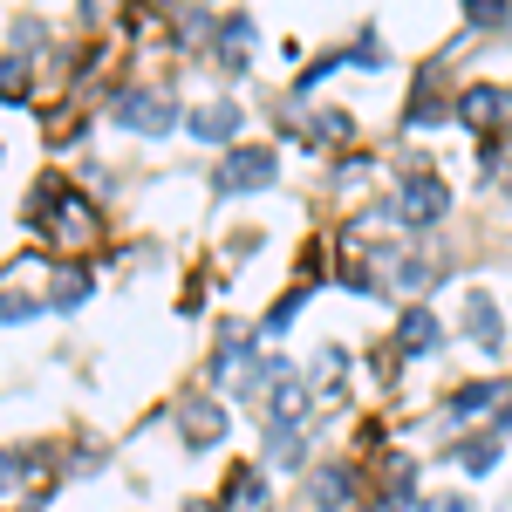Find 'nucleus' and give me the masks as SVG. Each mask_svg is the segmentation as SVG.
I'll use <instances>...</instances> for the list:
<instances>
[{
	"label": "nucleus",
	"mask_w": 512,
	"mask_h": 512,
	"mask_svg": "<svg viewBox=\"0 0 512 512\" xmlns=\"http://www.w3.org/2000/svg\"><path fill=\"white\" fill-rule=\"evenodd\" d=\"M178 431L192 451H212L219 437H226V403H212V396H185L178 403Z\"/></svg>",
	"instance_id": "6"
},
{
	"label": "nucleus",
	"mask_w": 512,
	"mask_h": 512,
	"mask_svg": "<svg viewBox=\"0 0 512 512\" xmlns=\"http://www.w3.org/2000/svg\"><path fill=\"white\" fill-rule=\"evenodd\" d=\"M349 130H355V123H349V110H315V123H308V137H315V144H328V137L342 144Z\"/></svg>",
	"instance_id": "22"
},
{
	"label": "nucleus",
	"mask_w": 512,
	"mask_h": 512,
	"mask_svg": "<svg viewBox=\"0 0 512 512\" xmlns=\"http://www.w3.org/2000/svg\"><path fill=\"white\" fill-rule=\"evenodd\" d=\"M267 458H274L280 472H294V465L308 458V437H301V424H274V431H267Z\"/></svg>",
	"instance_id": "15"
},
{
	"label": "nucleus",
	"mask_w": 512,
	"mask_h": 512,
	"mask_svg": "<svg viewBox=\"0 0 512 512\" xmlns=\"http://www.w3.org/2000/svg\"><path fill=\"white\" fill-rule=\"evenodd\" d=\"M110 123L117 130H137V137H171L178 130V103L158 96V89H117L110 96Z\"/></svg>",
	"instance_id": "3"
},
{
	"label": "nucleus",
	"mask_w": 512,
	"mask_h": 512,
	"mask_svg": "<svg viewBox=\"0 0 512 512\" xmlns=\"http://www.w3.org/2000/svg\"><path fill=\"white\" fill-rule=\"evenodd\" d=\"M185 512H205V506H185Z\"/></svg>",
	"instance_id": "28"
},
{
	"label": "nucleus",
	"mask_w": 512,
	"mask_h": 512,
	"mask_svg": "<svg viewBox=\"0 0 512 512\" xmlns=\"http://www.w3.org/2000/svg\"><path fill=\"white\" fill-rule=\"evenodd\" d=\"M274 178H280V158H274V151H260V144H233V151L219 158V171H212V192H219V198L267 192Z\"/></svg>",
	"instance_id": "4"
},
{
	"label": "nucleus",
	"mask_w": 512,
	"mask_h": 512,
	"mask_svg": "<svg viewBox=\"0 0 512 512\" xmlns=\"http://www.w3.org/2000/svg\"><path fill=\"white\" fill-rule=\"evenodd\" d=\"M349 62H355V69H383V41H376V28H362V35H355Z\"/></svg>",
	"instance_id": "24"
},
{
	"label": "nucleus",
	"mask_w": 512,
	"mask_h": 512,
	"mask_svg": "<svg viewBox=\"0 0 512 512\" xmlns=\"http://www.w3.org/2000/svg\"><path fill=\"white\" fill-rule=\"evenodd\" d=\"M465 21L472 28H512V7L506 0H465Z\"/></svg>",
	"instance_id": "21"
},
{
	"label": "nucleus",
	"mask_w": 512,
	"mask_h": 512,
	"mask_svg": "<svg viewBox=\"0 0 512 512\" xmlns=\"http://www.w3.org/2000/svg\"><path fill=\"white\" fill-rule=\"evenodd\" d=\"M308 492H315V512H349L355 506V472L349 465H321L308 478Z\"/></svg>",
	"instance_id": "10"
},
{
	"label": "nucleus",
	"mask_w": 512,
	"mask_h": 512,
	"mask_svg": "<svg viewBox=\"0 0 512 512\" xmlns=\"http://www.w3.org/2000/svg\"><path fill=\"white\" fill-rule=\"evenodd\" d=\"M492 117H506V89H499V82H472V89L458 96V123L485 130Z\"/></svg>",
	"instance_id": "11"
},
{
	"label": "nucleus",
	"mask_w": 512,
	"mask_h": 512,
	"mask_svg": "<svg viewBox=\"0 0 512 512\" xmlns=\"http://www.w3.org/2000/svg\"><path fill=\"white\" fill-rule=\"evenodd\" d=\"M437 335H444V328H437L431 308H403V321H396V349L403 355H431Z\"/></svg>",
	"instance_id": "12"
},
{
	"label": "nucleus",
	"mask_w": 512,
	"mask_h": 512,
	"mask_svg": "<svg viewBox=\"0 0 512 512\" xmlns=\"http://www.w3.org/2000/svg\"><path fill=\"white\" fill-rule=\"evenodd\" d=\"M451 458H458V472L485 478V472H499V458H506V437H499V431H492V437H465Z\"/></svg>",
	"instance_id": "13"
},
{
	"label": "nucleus",
	"mask_w": 512,
	"mask_h": 512,
	"mask_svg": "<svg viewBox=\"0 0 512 512\" xmlns=\"http://www.w3.org/2000/svg\"><path fill=\"white\" fill-rule=\"evenodd\" d=\"M506 396H512V383H465V390L444 396V417H451V424H465V417H485V410H499Z\"/></svg>",
	"instance_id": "8"
},
{
	"label": "nucleus",
	"mask_w": 512,
	"mask_h": 512,
	"mask_svg": "<svg viewBox=\"0 0 512 512\" xmlns=\"http://www.w3.org/2000/svg\"><path fill=\"white\" fill-rule=\"evenodd\" d=\"M35 465H41V451H21V458H14V451H0V492H7L21 472H35Z\"/></svg>",
	"instance_id": "25"
},
{
	"label": "nucleus",
	"mask_w": 512,
	"mask_h": 512,
	"mask_svg": "<svg viewBox=\"0 0 512 512\" xmlns=\"http://www.w3.org/2000/svg\"><path fill=\"white\" fill-rule=\"evenodd\" d=\"M246 355H253V335H246V328H226V342L212 349V376H226V369H239Z\"/></svg>",
	"instance_id": "18"
},
{
	"label": "nucleus",
	"mask_w": 512,
	"mask_h": 512,
	"mask_svg": "<svg viewBox=\"0 0 512 512\" xmlns=\"http://www.w3.org/2000/svg\"><path fill=\"white\" fill-rule=\"evenodd\" d=\"M342 369H349V349H321L315 376H321V383H328V396H335V383H342Z\"/></svg>",
	"instance_id": "26"
},
{
	"label": "nucleus",
	"mask_w": 512,
	"mask_h": 512,
	"mask_svg": "<svg viewBox=\"0 0 512 512\" xmlns=\"http://www.w3.org/2000/svg\"><path fill=\"white\" fill-rule=\"evenodd\" d=\"M21 96H28V62L0 55V103H21Z\"/></svg>",
	"instance_id": "20"
},
{
	"label": "nucleus",
	"mask_w": 512,
	"mask_h": 512,
	"mask_svg": "<svg viewBox=\"0 0 512 512\" xmlns=\"http://www.w3.org/2000/svg\"><path fill=\"white\" fill-rule=\"evenodd\" d=\"M226 512H267V478L260 472H239L233 478V506Z\"/></svg>",
	"instance_id": "19"
},
{
	"label": "nucleus",
	"mask_w": 512,
	"mask_h": 512,
	"mask_svg": "<svg viewBox=\"0 0 512 512\" xmlns=\"http://www.w3.org/2000/svg\"><path fill=\"white\" fill-rule=\"evenodd\" d=\"M185 130H192L198 144H226V151H233V137H239V103H205V110H192V117H185Z\"/></svg>",
	"instance_id": "9"
},
{
	"label": "nucleus",
	"mask_w": 512,
	"mask_h": 512,
	"mask_svg": "<svg viewBox=\"0 0 512 512\" xmlns=\"http://www.w3.org/2000/svg\"><path fill=\"white\" fill-rule=\"evenodd\" d=\"M28 219H35L48 239H96V205L76 192V185H62V178H48L28 205Z\"/></svg>",
	"instance_id": "1"
},
{
	"label": "nucleus",
	"mask_w": 512,
	"mask_h": 512,
	"mask_svg": "<svg viewBox=\"0 0 512 512\" xmlns=\"http://www.w3.org/2000/svg\"><path fill=\"white\" fill-rule=\"evenodd\" d=\"M96 294V274H82V267H69V274H55V287H48V301H55V315H76L82 301Z\"/></svg>",
	"instance_id": "14"
},
{
	"label": "nucleus",
	"mask_w": 512,
	"mask_h": 512,
	"mask_svg": "<svg viewBox=\"0 0 512 512\" xmlns=\"http://www.w3.org/2000/svg\"><path fill=\"white\" fill-rule=\"evenodd\" d=\"M403 123H417V130H424V123H444V110H437V69L417 76V96H410V117Z\"/></svg>",
	"instance_id": "17"
},
{
	"label": "nucleus",
	"mask_w": 512,
	"mask_h": 512,
	"mask_svg": "<svg viewBox=\"0 0 512 512\" xmlns=\"http://www.w3.org/2000/svg\"><path fill=\"white\" fill-rule=\"evenodd\" d=\"M308 294H315V280H301L294 294H280L274 308H267V321H260V335H280L287 321H294V315H301V308H308Z\"/></svg>",
	"instance_id": "16"
},
{
	"label": "nucleus",
	"mask_w": 512,
	"mask_h": 512,
	"mask_svg": "<svg viewBox=\"0 0 512 512\" xmlns=\"http://www.w3.org/2000/svg\"><path fill=\"white\" fill-rule=\"evenodd\" d=\"M465 335H472V349H485V355L506 349V315H499V301H492L485 287L465 294Z\"/></svg>",
	"instance_id": "7"
},
{
	"label": "nucleus",
	"mask_w": 512,
	"mask_h": 512,
	"mask_svg": "<svg viewBox=\"0 0 512 512\" xmlns=\"http://www.w3.org/2000/svg\"><path fill=\"white\" fill-rule=\"evenodd\" d=\"M444 212H451V185L437 178V171H403V185H396V219L410 226V233H431L444 226Z\"/></svg>",
	"instance_id": "2"
},
{
	"label": "nucleus",
	"mask_w": 512,
	"mask_h": 512,
	"mask_svg": "<svg viewBox=\"0 0 512 512\" xmlns=\"http://www.w3.org/2000/svg\"><path fill=\"white\" fill-rule=\"evenodd\" d=\"M390 274H396V287L417 294V287H431V280H437V267H431V260H390Z\"/></svg>",
	"instance_id": "23"
},
{
	"label": "nucleus",
	"mask_w": 512,
	"mask_h": 512,
	"mask_svg": "<svg viewBox=\"0 0 512 512\" xmlns=\"http://www.w3.org/2000/svg\"><path fill=\"white\" fill-rule=\"evenodd\" d=\"M417 512H478L472 499H465V492H444V499H424V506Z\"/></svg>",
	"instance_id": "27"
},
{
	"label": "nucleus",
	"mask_w": 512,
	"mask_h": 512,
	"mask_svg": "<svg viewBox=\"0 0 512 512\" xmlns=\"http://www.w3.org/2000/svg\"><path fill=\"white\" fill-rule=\"evenodd\" d=\"M41 274H48L41 260H21L14 274L0 280V328H21V321H35L41 308H55V301H48V294H41V287H35Z\"/></svg>",
	"instance_id": "5"
}]
</instances>
